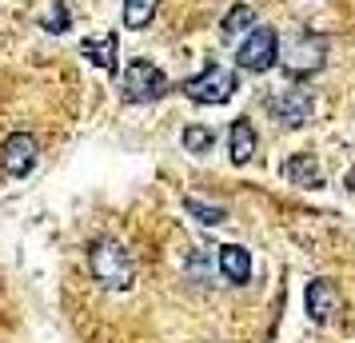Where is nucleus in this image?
I'll use <instances>...</instances> for the list:
<instances>
[{
    "instance_id": "obj_17",
    "label": "nucleus",
    "mask_w": 355,
    "mask_h": 343,
    "mask_svg": "<svg viewBox=\"0 0 355 343\" xmlns=\"http://www.w3.org/2000/svg\"><path fill=\"white\" fill-rule=\"evenodd\" d=\"M44 28H49L52 36H56V33H68V8H64V4H52V12L44 17Z\"/></svg>"
},
{
    "instance_id": "obj_2",
    "label": "nucleus",
    "mask_w": 355,
    "mask_h": 343,
    "mask_svg": "<svg viewBox=\"0 0 355 343\" xmlns=\"http://www.w3.org/2000/svg\"><path fill=\"white\" fill-rule=\"evenodd\" d=\"M236 84L240 76L224 64H208L200 76H188V80L180 84V92L196 104H227V100L236 96Z\"/></svg>"
},
{
    "instance_id": "obj_16",
    "label": "nucleus",
    "mask_w": 355,
    "mask_h": 343,
    "mask_svg": "<svg viewBox=\"0 0 355 343\" xmlns=\"http://www.w3.org/2000/svg\"><path fill=\"white\" fill-rule=\"evenodd\" d=\"M184 208H188V212H192L196 220H200V224H220V220L227 216L224 204H204V200H196V196L184 200Z\"/></svg>"
},
{
    "instance_id": "obj_9",
    "label": "nucleus",
    "mask_w": 355,
    "mask_h": 343,
    "mask_svg": "<svg viewBox=\"0 0 355 343\" xmlns=\"http://www.w3.org/2000/svg\"><path fill=\"white\" fill-rule=\"evenodd\" d=\"M268 108H272L288 128H300L304 120H311V96H307V92H284V96L268 100Z\"/></svg>"
},
{
    "instance_id": "obj_6",
    "label": "nucleus",
    "mask_w": 355,
    "mask_h": 343,
    "mask_svg": "<svg viewBox=\"0 0 355 343\" xmlns=\"http://www.w3.org/2000/svg\"><path fill=\"white\" fill-rule=\"evenodd\" d=\"M323 60H327V40H323L320 33H304L288 49V72L291 76H311V72L323 68Z\"/></svg>"
},
{
    "instance_id": "obj_12",
    "label": "nucleus",
    "mask_w": 355,
    "mask_h": 343,
    "mask_svg": "<svg viewBox=\"0 0 355 343\" xmlns=\"http://www.w3.org/2000/svg\"><path fill=\"white\" fill-rule=\"evenodd\" d=\"M284 176H288L295 188H320L323 184L320 164H315V156H307V152H300V156H291V160L284 164Z\"/></svg>"
},
{
    "instance_id": "obj_14",
    "label": "nucleus",
    "mask_w": 355,
    "mask_h": 343,
    "mask_svg": "<svg viewBox=\"0 0 355 343\" xmlns=\"http://www.w3.org/2000/svg\"><path fill=\"white\" fill-rule=\"evenodd\" d=\"M156 4L160 0H124V28H132V33L148 28L156 17Z\"/></svg>"
},
{
    "instance_id": "obj_13",
    "label": "nucleus",
    "mask_w": 355,
    "mask_h": 343,
    "mask_svg": "<svg viewBox=\"0 0 355 343\" xmlns=\"http://www.w3.org/2000/svg\"><path fill=\"white\" fill-rule=\"evenodd\" d=\"M256 28V8L252 4H236L224 20H220V36L224 40H236V36H248Z\"/></svg>"
},
{
    "instance_id": "obj_5",
    "label": "nucleus",
    "mask_w": 355,
    "mask_h": 343,
    "mask_svg": "<svg viewBox=\"0 0 355 343\" xmlns=\"http://www.w3.org/2000/svg\"><path fill=\"white\" fill-rule=\"evenodd\" d=\"M40 160V144H36L33 132H12L4 144H0V164H4V172L8 176H28Z\"/></svg>"
},
{
    "instance_id": "obj_11",
    "label": "nucleus",
    "mask_w": 355,
    "mask_h": 343,
    "mask_svg": "<svg viewBox=\"0 0 355 343\" xmlns=\"http://www.w3.org/2000/svg\"><path fill=\"white\" fill-rule=\"evenodd\" d=\"M220 272H224V279L227 283H248L252 279V256L243 252L240 244H224L220 247Z\"/></svg>"
},
{
    "instance_id": "obj_15",
    "label": "nucleus",
    "mask_w": 355,
    "mask_h": 343,
    "mask_svg": "<svg viewBox=\"0 0 355 343\" xmlns=\"http://www.w3.org/2000/svg\"><path fill=\"white\" fill-rule=\"evenodd\" d=\"M211 144H216V132L211 128H204V124H188V128H184V148H188L192 156L211 152Z\"/></svg>"
},
{
    "instance_id": "obj_4",
    "label": "nucleus",
    "mask_w": 355,
    "mask_h": 343,
    "mask_svg": "<svg viewBox=\"0 0 355 343\" xmlns=\"http://www.w3.org/2000/svg\"><path fill=\"white\" fill-rule=\"evenodd\" d=\"M279 60V33L275 28H252L236 49V64L248 72H268Z\"/></svg>"
},
{
    "instance_id": "obj_8",
    "label": "nucleus",
    "mask_w": 355,
    "mask_h": 343,
    "mask_svg": "<svg viewBox=\"0 0 355 343\" xmlns=\"http://www.w3.org/2000/svg\"><path fill=\"white\" fill-rule=\"evenodd\" d=\"M80 56L92 60L96 68H104V72H120V36L108 33L96 36V40H80Z\"/></svg>"
},
{
    "instance_id": "obj_10",
    "label": "nucleus",
    "mask_w": 355,
    "mask_h": 343,
    "mask_svg": "<svg viewBox=\"0 0 355 343\" xmlns=\"http://www.w3.org/2000/svg\"><path fill=\"white\" fill-rule=\"evenodd\" d=\"M227 156H232V164H248L256 156V128H252L248 116H240L227 132Z\"/></svg>"
},
{
    "instance_id": "obj_3",
    "label": "nucleus",
    "mask_w": 355,
    "mask_h": 343,
    "mask_svg": "<svg viewBox=\"0 0 355 343\" xmlns=\"http://www.w3.org/2000/svg\"><path fill=\"white\" fill-rule=\"evenodd\" d=\"M168 88H172L168 76H164L152 60H144V56L124 68V96H128L132 104H152V100H160Z\"/></svg>"
},
{
    "instance_id": "obj_18",
    "label": "nucleus",
    "mask_w": 355,
    "mask_h": 343,
    "mask_svg": "<svg viewBox=\"0 0 355 343\" xmlns=\"http://www.w3.org/2000/svg\"><path fill=\"white\" fill-rule=\"evenodd\" d=\"M347 188H352V192H355V172H352V176H347Z\"/></svg>"
},
{
    "instance_id": "obj_7",
    "label": "nucleus",
    "mask_w": 355,
    "mask_h": 343,
    "mask_svg": "<svg viewBox=\"0 0 355 343\" xmlns=\"http://www.w3.org/2000/svg\"><path fill=\"white\" fill-rule=\"evenodd\" d=\"M307 315H311V324H323L331 327L339 319V311H343V299H339L336 283L331 279H311L307 283Z\"/></svg>"
},
{
    "instance_id": "obj_1",
    "label": "nucleus",
    "mask_w": 355,
    "mask_h": 343,
    "mask_svg": "<svg viewBox=\"0 0 355 343\" xmlns=\"http://www.w3.org/2000/svg\"><path fill=\"white\" fill-rule=\"evenodd\" d=\"M88 260H92V276L108 288V292H128L132 279H136V260H132L124 244H116V240H96L92 252H88Z\"/></svg>"
}]
</instances>
